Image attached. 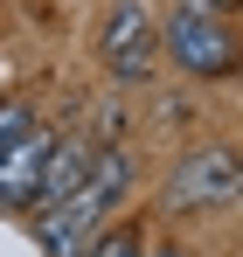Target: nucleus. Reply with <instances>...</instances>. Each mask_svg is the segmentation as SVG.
<instances>
[{"mask_svg": "<svg viewBox=\"0 0 243 257\" xmlns=\"http://www.w3.org/2000/svg\"><path fill=\"white\" fill-rule=\"evenodd\" d=\"M236 153L229 146H202V153H188L174 181H167V209L174 215H202V209H222V202H236Z\"/></svg>", "mask_w": 243, "mask_h": 257, "instance_id": "obj_4", "label": "nucleus"}, {"mask_svg": "<svg viewBox=\"0 0 243 257\" xmlns=\"http://www.w3.org/2000/svg\"><path fill=\"white\" fill-rule=\"evenodd\" d=\"M160 49H167V63L188 70V77H229L236 70V42L222 28V14L202 7V0H181L160 21Z\"/></svg>", "mask_w": 243, "mask_h": 257, "instance_id": "obj_2", "label": "nucleus"}, {"mask_svg": "<svg viewBox=\"0 0 243 257\" xmlns=\"http://www.w3.org/2000/svg\"><path fill=\"white\" fill-rule=\"evenodd\" d=\"M28 125H35V118H28V104H7V97H0V153H7Z\"/></svg>", "mask_w": 243, "mask_h": 257, "instance_id": "obj_8", "label": "nucleus"}, {"mask_svg": "<svg viewBox=\"0 0 243 257\" xmlns=\"http://www.w3.org/2000/svg\"><path fill=\"white\" fill-rule=\"evenodd\" d=\"M97 56L111 70V84H146L153 77V56H160V21L146 0H111L104 28H97Z\"/></svg>", "mask_w": 243, "mask_h": 257, "instance_id": "obj_3", "label": "nucleus"}, {"mask_svg": "<svg viewBox=\"0 0 243 257\" xmlns=\"http://www.w3.org/2000/svg\"><path fill=\"white\" fill-rule=\"evenodd\" d=\"M49 146H56V132H49V125H28L7 153H0V209H28V202H35V181H42Z\"/></svg>", "mask_w": 243, "mask_h": 257, "instance_id": "obj_5", "label": "nucleus"}, {"mask_svg": "<svg viewBox=\"0 0 243 257\" xmlns=\"http://www.w3.org/2000/svg\"><path fill=\"white\" fill-rule=\"evenodd\" d=\"M90 174V139H63L56 132V146H49V160H42V181H35V202L28 209H56V202H70L77 195V181Z\"/></svg>", "mask_w": 243, "mask_h": 257, "instance_id": "obj_6", "label": "nucleus"}, {"mask_svg": "<svg viewBox=\"0 0 243 257\" xmlns=\"http://www.w3.org/2000/svg\"><path fill=\"white\" fill-rule=\"evenodd\" d=\"M125 188H132V160H125V153H90V174L77 181V195L35 215L42 257H83L90 236L104 229V215L125 202Z\"/></svg>", "mask_w": 243, "mask_h": 257, "instance_id": "obj_1", "label": "nucleus"}, {"mask_svg": "<svg viewBox=\"0 0 243 257\" xmlns=\"http://www.w3.org/2000/svg\"><path fill=\"white\" fill-rule=\"evenodd\" d=\"M202 7H215V14H222V7H236V0H202Z\"/></svg>", "mask_w": 243, "mask_h": 257, "instance_id": "obj_10", "label": "nucleus"}, {"mask_svg": "<svg viewBox=\"0 0 243 257\" xmlns=\"http://www.w3.org/2000/svg\"><path fill=\"white\" fill-rule=\"evenodd\" d=\"M139 257H188V250H181V243H167V236H160V243H146Z\"/></svg>", "mask_w": 243, "mask_h": 257, "instance_id": "obj_9", "label": "nucleus"}, {"mask_svg": "<svg viewBox=\"0 0 243 257\" xmlns=\"http://www.w3.org/2000/svg\"><path fill=\"white\" fill-rule=\"evenodd\" d=\"M139 250H146V243H139L132 222H104V229L90 236V250H83V257H139Z\"/></svg>", "mask_w": 243, "mask_h": 257, "instance_id": "obj_7", "label": "nucleus"}]
</instances>
